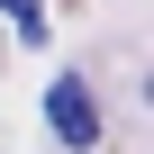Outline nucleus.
<instances>
[{"instance_id":"nucleus-1","label":"nucleus","mask_w":154,"mask_h":154,"mask_svg":"<svg viewBox=\"0 0 154 154\" xmlns=\"http://www.w3.org/2000/svg\"><path fill=\"white\" fill-rule=\"evenodd\" d=\"M45 127H54V145H72V154L100 145V100H91L82 72H54V82H45Z\"/></svg>"},{"instance_id":"nucleus-2","label":"nucleus","mask_w":154,"mask_h":154,"mask_svg":"<svg viewBox=\"0 0 154 154\" xmlns=\"http://www.w3.org/2000/svg\"><path fill=\"white\" fill-rule=\"evenodd\" d=\"M0 18H9L27 45H45V9H36V0H0Z\"/></svg>"}]
</instances>
